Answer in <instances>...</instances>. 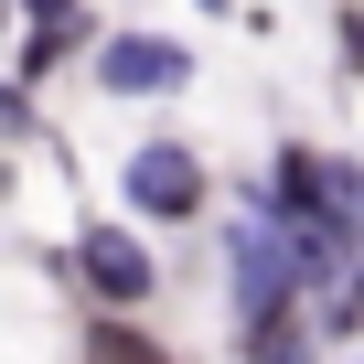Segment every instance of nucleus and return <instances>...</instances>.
<instances>
[{"mask_svg":"<svg viewBox=\"0 0 364 364\" xmlns=\"http://www.w3.org/2000/svg\"><path fill=\"white\" fill-rule=\"evenodd\" d=\"M118 193H129L139 215L182 225V215H204V161L182 150V139H139V150H129V171H118Z\"/></svg>","mask_w":364,"mask_h":364,"instance_id":"1","label":"nucleus"},{"mask_svg":"<svg viewBox=\"0 0 364 364\" xmlns=\"http://www.w3.org/2000/svg\"><path fill=\"white\" fill-rule=\"evenodd\" d=\"M343 182H332V161H311V150H279V193H268V215H289V225H343Z\"/></svg>","mask_w":364,"mask_h":364,"instance_id":"4","label":"nucleus"},{"mask_svg":"<svg viewBox=\"0 0 364 364\" xmlns=\"http://www.w3.org/2000/svg\"><path fill=\"white\" fill-rule=\"evenodd\" d=\"M75 33H86V22L65 11V0H33V43H22V75H43V65H65V54H75Z\"/></svg>","mask_w":364,"mask_h":364,"instance_id":"5","label":"nucleus"},{"mask_svg":"<svg viewBox=\"0 0 364 364\" xmlns=\"http://www.w3.org/2000/svg\"><path fill=\"white\" fill-rule=\"evenodd\" d=\"M204 11H225V0H204Z\"/></svg>","mask_w":364,"mask_h":364,"instance_id":"6","label":"nucleus"},{"mask_svg":"<svg viewBox=\"0 0 364 364\" xmlns=\"http://www.w3.org/2000/svg\"><path fill=\"white\" fill-rule=\"evenodd\" d=\"M97 75H107L118 97H161V86H182V43H150V33H118V43H97Z\"/></svg>","mask_w":364,"mask_h":364,"instance_id":"3","label":"nucleus"},{"mask_svg":"<svg viewBox=\"0 0 364 364\" xmlns=\"http://www.w3.org/2000/svg\"><path fill=\"white\" fill-rule=\"evenodd\" d=\"M75 279H86L97 300H150L161 268H150V247H139L129 225H86V236H75Z\"/></svg>","mask_w":364,"mask_h":364,"instance_id":"2","label":"nucleus"}]
</instances>
